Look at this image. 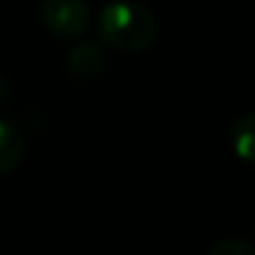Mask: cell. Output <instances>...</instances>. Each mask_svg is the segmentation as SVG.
Instances as JSON below:
<instances>
[{
    "instance_id": "cell-2",
    "label": "cell",
    "mask_w": 255,
    "mask_h": 255,
    "mask_svg": "<svg viewBox=\"0 0 255 255\" xmlns=\"http://www.w3.org/2000/svg\"><path fill=\"white\" fill-rule=\"evenodd\" d=\"M40 20L55 38L73 40L88 30L90 10L85 0H43Z\"/></svg>"
},
{
    "instance_id": "cell-3",
    "label": "cell",
    "mask_w": 255,
    "mask_h": 255,
    "mask_svg": "<svg viewBox=\"0 0 255 255\" xmlns=\"http://www.w3.org/2000/svg\"><path fill=\"white\" fill-rule=\"evenodd\" d=\"M23 150H25V143H23L18 125L0 118V178L10 175L20 165Z\"/></svg>"
},
{
    "instance_id": "cell-6",
    "label": "cell",
    "mask_w": 255,
    "mask_h": 255,
    "mask_svg": "<svg viewBox=\"0 0 255 255\" xmlns=\"http://www.w3.org/2000/svg\"><path fill=\"white\" fill-rule=\"evenodd\" d=\"M210 255H255V248L238 238H225L210 248Z\"/></svg>"
},
{
    "instance_id": "cell-4",
    "label": "cell",
    "mask_w": 255,
    "mask_h": 255,
    "mask_svg": "<svg viewBox=\"0 0 255 255\" xmlns=\"http://www.w3.org/2000/svg\"><path fill=\"white\" fill-rule=\"evenodd\" d=\"M68 70L80 80H93L105 70V55L93 43H80L68 53Z\"/></svg>"
},
{
    "instance_id": "cell-5",
    "label": "cell",
    "mask_w": 255,
    "mask_h": 255,
    "mask_svg": "<svg viewBox=\"0 0 255 255\" xmlns=\"http://www.w3.org/2000/svg\"><path fill=\"white\" fill-rule=\"evenodd\" d=\"M230 143L240 160L255 165V113H245L233 123Z\"/></svg>"
},
{
    "instance_id": "cell-7",
    "label": "cell",
    "mask_w": 255,
    "mask_h": 255,
    "mask_svg": "<svg viewBox=\"0 0 255 255\" xmlns=\"http://www.w3.org/2000/svg\"><path fill=\"white\" fill-rule=\"evenodd\" d=\"M10 95H13V90H10V83H8V78L0 73V108H3L8 100H10Z\"/></svg>"
},
{
    "instance_id": "cell-1",
    "label": "cell",
    "mask_w": 255,
    "mask_h": 255,
    "mask_svg": "<svg viewBox=\"0 0 255 255\" xmlns=\"http://www.w3.org/2000/svg\"><path fill=\"white\" fill-rule=\"evenodd\" d=\"M98 35L108 48L135 55L155 43L158 20L138 0H113L98 15Z\"/></svg>"
}]
</instances>
